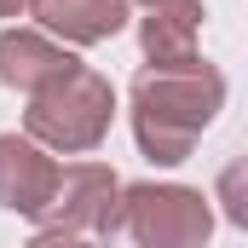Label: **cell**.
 Here are the masks:
<instances>
[{"label": "cell", "instance_id": "obj_1", "mask_svg": "<svg viewBox=\"0 0 248 248\" xmlns=\"http://www.w3.org/2000/svg\"><path fill=\"white\" fill-rule=\"evenodd\" d=\"M225 104V75L208 58L185 63H144L133 81V133L139 150L162 168L185 162L196 150V139L208 133V122Z\"/></svg>", "mask_w": 248, "mask_h": 248}, {"label": "cell", "instance_id": "obj_2", "mask_svg": "<svg viewBox=\"0 0 248 248\" xmlns=\"http://www.w3.org/2000/svg\"><path fill=\"white\" fill-rule=\"evenodd\" d=\"M208 231L214 208L190 185H127L98 225L104 248H208Z\"/></svg>", "mask_w": 248, "mask_h": 248}, {"label": "cell", "instance_id": "obj_3", "mask_svg": "<svg viewBox=\"0 0 248 248\" xmlns=\"http://www.w3.org/2000/svg\"><path fill=\"white\" fill-rule=\"evenodd\" d=\"M110 116H116V93L98 69L75 63L69 75L46 81L41 93H29V110H23V127L41 150H63V156H81L93 150L104 133H110Z\"/></svg>", "mask_w": 248, "mask_h": 248}, {"label": "cell", "instance_id": "obj_4", "mask_svg": "<svg viewBox=\"0 0 248 248\" xmlns=\"http://www.w3.org/2000/svg\"><path fill=\"white\" fill-rule=\"evenodd\" d=\"M122 179L104 168V162H75V168H58V185L46 196V208L35 214L41 231H63V237H81V231H98L110 202H116Z\"/></svg>", "mask_w": 248, "mask_h": 248}, {"label": "cell", "instance_id": "obj_5", "mask_svg": "<svg viewBox=\"0 0 248 248\" xmlns=\"http://www.w3.org/2000/svg\"><path fill=\"white\" fill-rule=\"evenodd\" d=\"M52 185H58V162H52L35 139L0 133V208L35 219V214L46 208Z\"/></svg>", "mask_w": 248, "mask_h": 248}, {"label": "cell", "instance_id": "obj_6", "mask_svg": "<svg viewBox=\"0 0 248 248\" xmlns=\"http://www.w3.org/2000/svg\"><path fill=\"white\" fill-rule=\"evenodd\" d=\"M75 52L58 46L52 35H41V29H6L0 35V81L12 87V93H41L46 81H58L75 69Z\"/></svg>", "mask_w": 248, "mask_h": 248}, {"label": "cell", "instance_id": "obj_7", "mask_svg": "<svg viewBox=\"0 0 248 248\" xmlns=\"http://www.w3.org/2000/svg\"><path fill=\"white\" fill-rule=\"evenodd\" d=\"M127 6L133 0H29V12L41 17V29L63 35V46H98V41L122 35Z\"/></svg>", "mask_w": 248, "mask_h": 248}, {"label": "cell", "instance_id": "obj_8", "mask_svg": "<svg viewBox=\"0 0 248 248\" xmlns=\"http://www.w3.org/2000/svg\"><path fill=\"white\" fill-rule=\"evenodd\" d=\"M144 29L139 46L150 63H185L196 58V29H202V0H139Z\"/></svg>", "mask_w": 248, "mask_h": 248}, {"label": "cell", "instance_id": "obj_9", "mask_svg": "<svg viewBox=\"0 0 248 248\" xmlns=\"http://www.w3.org/2000/svg\"><path fill=\"white\" fill-rule=\"evenodd\" d=\"M29 248H87V243H81V237H63V231H41Z\"/></svg>", "mask_w": 248, "mask_h": 248}, {"label": "cell", "instance_id": "obj_10", "mask_svg": "<svg viewBox=\"0 0 248 248\" xmlns=\"http://www.w3.org/2000/svg\"><path fill=\"white\" fill-rule=\"evenodd\" d=\"M17 12H29V0H0V17H17Z\"/></svg>", "mask_w": 248, "mask_h": 248}]
</instances>
